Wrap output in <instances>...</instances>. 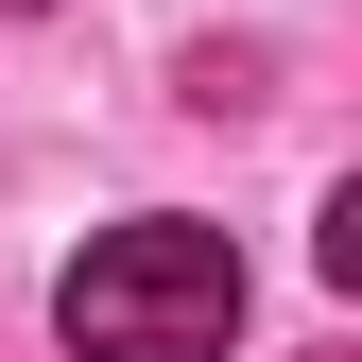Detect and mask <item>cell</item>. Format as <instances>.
<instances>
[{
    "instance_id": "6da1fadb",
    "label": "cell",
    "mask_w": 362,
    "mask_h": 362,
    "mask_svg": "<svg viewBox=\"0 0 362 362\" xmlns=\"http://www.w3.org/2000/svg\"><path fill=\"white\" fill-rule=\"evenodd\" d=\"M52 328L69 362H224L242 345V242L224 224H104V242L69 259V293H52Z\"/></svg>"
},
{
    "instance_id": "7a4b0ae2",
    "label": "cell",
    "mask_w": 362,
    "mask_h": 362,
    "mask_svg": "<svg viewBox=\"0 0 362 362\" xmlns=\"http://www.w3.org/2000/svg\"><path fill=\"white\" fill-rule=\"evenodd\" d=\"M0 18H35V0H0Z\"/></svg>"
}]
</instances>
